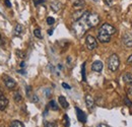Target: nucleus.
Returning <instances> with one entry per match:
<instances>
[{
	"instance_id": "4c0bfd02",
	"label": "nucleus",
	"mask_w": 132,
	"mask_h": 127,
	"mask_svg": "<svg viewBox=\"0 0 132 127\" xmlns=\"http://www.w3.org/2000/svg\"><path fill=\"white\" fill-rule=\"evenodd\" d=\"M127 92H128V94H129L130 96H132V86H130V88L128 89V91H127Z\"/></svg>"
},
{
	"instance_id": "39448f33",
	"label": "nucleus",
	"mask_w": 132,
	"mask_h": 127,
	"mask_svg": "<svg viewBox=\"0 0 132 127\" xmlns=\"http://www.w3.org/2000/svg\"><path fill=\"white\" fill-rule=\"evenodd\" d=\"M85 44H86V47L89 50H94L98 47V42H97V39L91 35H89L85 39Z\"/></svg>"
},
{
	"instance_id": "9d476101",
	"label": "nucleus",
	"mask_w": 132,
	"mask_h": 127,
	"mask_svg": "<svg viewBox=\"0 0 132 127\" xmlns=\"http://www.w3.org/2000/svg\"><path fill=\"white\" fill-rule=\"evenodd\" d=\"M103 62L100 61V60H97L95 61L93 64H92V70L93 71H96V72H101L103 70Z\"/></svg>"
},
{
	"instance_id": "72a5a7b5",
	"label": "nucleus",
	"mask_w": 132,
	"mask_h": 127,
	"mask_svg": "<svg viewBox=\"0 0 132 127\" xmlns=\"http://www.w3.org/2000/svg\"><path fill=\"white\" fill-rule=\"evenodd\" d=\"M4 3H5V5L7 7H11V3L9 2V0H4Z\"/></svg>"
},
{
	"instance_id": "4468645a",
	"label": "nucleus",
	"mask_w": 132,
	"mask_h": 127,
	"mask_svg": "<svg viewBox=\"0 0 132 127\" xmlns=\"http://www.w3.org/2000/svg\"><path fill=\"white\" fill-rule=\"evenodd\" d=\"M123 81L128 86H132V74L130 72H126L123 75Z\"/></svg>"
},
{
	"instance_id": "1a4fd4ad",
	"label": "nucleus",
	"mask_w": 132,
	"mask_h": 127,
	"mask_svg": "<svg viewBox=\"0 0 132 127\" xmlns=\"http://www.w3.org/2000/svg\"><path fill=\"white\" fill-rule=\"evenodd\" d=\"M98 40L101 43H109L111 41V36L99 31V33H98Z\"/></svg>"
},
{
	"instance_id": "c9c22d12",
	"label": "nucleus",
	"mask_w": 132,
	"mask_h": 127,
	"mask_svg": "<svg viewBox=\"0 0 132 127\" xmlns=\"http://www.w3.org/2000/svg\"><path fill=\"white\" fill-rule=\"evenodd\" d=\"M127 62L129 63V64H132V54L128 57V59H127Z\"/></svg>"
},
{
	"instance_id": "e433bc0d",
	"label": "nucleus",
	"mask_w": 132,
	"mask_h": 127,
	"mask_svg": "<svg viewBox=\"0 0 132 127\" xmlns=\"http://www.w3.org/2000/svg\"><path fill=\"white\" fill-rule=\"evenodd\" d=\"M4 44V41H3V38L1 37V34H0V46H2Z\"/></svg>"
},
{
	"instance_id": "4be33fe9",
	"label": "nucleus",
	"mask_w": 132,
	"mask_h": 127,
	"mask_svg": "<svg viewBox=\"0 0 132 127\" xmlns=\"http://www.w3.org/2000/svg\"><path fill=\"white\" fill-rule=\"evenodd\" d=\"M34 36H35L36 38H38V39H42V38H43L40 29H35V30H34Z\"/></svg>"
},
{
	"instance_id": "2f4dec72",
	"label": "nucleus",
	"mask_w": 132,
	"mask_h": 127,
	"mask_svg": "<svg viewBox=\"0 0 132 127\" xmlns=\"http://www.w3.org/2000/svg\"><path fill=\"white\" fill-rule=\"evenodd\" d=\"M104 1H105V3H106V4L109 5V6H111V5H112V3H113L112 0H104Z\"/></svg>"
},
{
	"instance_id": "37998d69",
	"label": "nucleus",
	"mask_w": 132,
	"mask_h": 127,
	"mask_svg": "<svg viewBox=\"0 0 132 127\" xmlns=\"http://www.w3.org/2000/svg\"><path fill=\"white\" fill-rule=\"evenodd\" d=\"M93 1H95V2H98V1H99V0H93Z\"/></svg>"
},
{
	"instance_id": "393cba45",
	"label": "nucleus",
	"mask_w": 132,
	"mask_h": 127,
	"mask_svg": "<svg viewBox=\"0 0 132 127\" xmlns=\"http://www.w3.org/2000/svg\"><path fill=\"white\" fill-rule=\"evenodd\" d=\"M81 75H82V80L85 81L86 77H85V62L81 65Z\"/></svg>"
},
{
	"instance_id": "20e7f679",
	"label": "nucleus",
	"mask_w": 132,
	"mask_h": 127,
	"mask_svg": "<svg viewBox=\"0 0 132 127\" xmlns=\"http://www.w3.org/2000/svg\"><path fill=\"white\" fill-rule=\"evenodd\" d=\"M99 31H100V32H103V33H105V34H107V35H109V36H111V37L116 33V29L113 27L112 24H110V23H104V24H102Z\"/></svg>"
},
{
	"instance_id": "a19ab883",
	"label": "nucleus",
	"mask_w": 132,
	"mask_h": 127,
	"mask_svg": "<svg viewBox=\"0 0 132 127\" xmlns=\"http://www.w3.org/2000/svg\"><path fill=\"white\" fill-rule=\"evenodd\" d=\"M18 73H20V74H25V71H24V70H18Z\"/></svg>"
},
{
	"instance_id": "f8f14e48",
	"label": "nucleus",
	"mask_w": 132,
	"mask_h": 127,
	"mask_svg": "<svg viewBox=\"0 0 132 127\" xmlns=\"http://www.w3.org/2000/svg\"><path fill=\"white\" fill-rule=\"evenodd\" d=\"M8 106V100L4 96H0V111H4Z\"/></svg>"
},
{
	"instance_id": "b1692460",
	"label": "nucleus",
	"mask_w": 132,
	"mask_h": 127,
	"mask_svg": "<svg viewBox=\"0 0 132 127\" xmlns=\"http://www.w3.org/2000/svg\"><path fill=\"white\" fill-rule=\"evenodd\" d=\"M15 54H16V56H17L18 58H20V59H24V58H25V53L22 52V51H20V50H16V51H15Z\"/></svg>"
},
{
	"instance_id": "a211bd4d",
	"label": "nucleus",
	"mask_w": 132,
	"mask_h": 127,
	"mask_svg": "<svg viewBox=\"0 0 132 127\" xmlns=\"http://www.w3.org/2000/svg\"><path fill=\"white\" fill-rule=\"evenodd\" d=\"M48 106H49V108H50L51 110H53V111H58V110H59V107L57 106L56 102H55L54 100L50 101V102H49V104H48Z\"/></svg>"
},
{
	"instance_id": "ddd939ff",
	"label": "nucleus",
	"mask_w": 132,
	"mask_h": 127,
	"mask_svg": "<svg viewBox=\"0 0 132 127\" xmlns=\"http://www.w3.org/2000/svg\"><path fill=\"white\" fill-rule=\"evenodd\" d=\"M85 104L87 106V108L90 110H92L95 106V101H94V98L91 96V95H86L85 96Z\"/></svg>"
},
{
	"instance_id": "aec40b11",
	"label": "nucleus",
	"mask_w": 132,
	"mask_h": 127,
	"mask_svg": "<svg viewBox=\"0 0 132 127\" xmlns=\"http://www.w3.org/2000/svg\"><path fill=\"white\" fill-rule=\"evenodd\" d=\"M13 99H14V101H15V103H20V102L22 101V97H21V95H20L18 92H16V93L14 94Z\"/></svg>"
},
{
	"instance_id": "473e14b6",
	"label": "nucleus",
	"mask_w": 132,
	"mask_h": 127,
	"mask_svg": "<svg viewBox=\"0 0 132 127\" xmlns=\"http://www.w3.org/2000/svg\"><path fill=\"white\" fill-rule=\"evenodd\" d=\"M96 127H110L109 125H107V124H104V123H101V124H98Z\"/></svg>"
},
{
	"instance_id": "dca6fc26",
	"label": "nucleus",
	"mask_w": 132,
	"mask_h": 127,
	"mask_svg": "<svg viewBox=\"0 0 132 127\" xmlns=\"http://www.w3.org/2000/svg\"><path fill=\"white\" fill-rule=\"evenodd\" d=\"M58 101H59V104H60V106H61L62 108H64V109H67V108H68L69 104H68V102H67V100H66L65 97L60 96V97L58 98Z\"/></svg>"
},
{
	"instance_id": "6e6552de",
	"label": "nucleus",
	"mask_w": 132,
	"mask_h": 127,
	"mask_svg": "<svg viewBox=\"0 0 132 127\" xmlns=\"http://www.w3.org/2000/svg\"><path fill=\"white\" fill-rule=\"evenodd\" d=\"M3 79H4V83H5V86L9 89V90H12V89H14L15 88V86H16V82L14 81V79H12L11 77H9V76H3Z\"/></svg>"
},
{
	"instance_id": "423d86ee",
	"label": "nucleus",
	"mask_w": 132,
	"mask_h": 127,
	"mask_svg": "<svg viewBox=\"0 0 132 127\" xmlns=\"http://www.w3.org/2000/svg\"><path fill=\"white\" fill-rule=\"evenodd\" d=\"M122 42L125 45V47L127 48H131L132 47V35L129 33H126L123 38H122Z\"/></svg>"
},
{
	"instance_id": "cd10ccee",
	"label": "nucleus",
	"mask_w": 132,
	"mask_h": 127,
	"mask_svg": "<svg viewBox=\"0 0 132 127\" xmlns=\"http://www.w3.org/2000/svg\"><path fill=\"white\" fill-rule=\"evenodd\" d=\"M124 102H125V104H126L127 106H129V107H131V108H132V102H131L129 99L125 98V99H124Z\"/></svg>"
},
{
	"instance_id": "c85d7f7f",
	"label": "nucleus",
	"mask_w": 132,
	"mask_h": 127,
	"mask_svg": "<svg viewBox=\"0 0 132 127\" xmlns=\"http://www.w3.org/2000/svg\"><path fill=\"white\" fill-rule=\"evenodd\" d=\"M32 102H33V103H38V102H39V98H38L36 95H34V96H33V99H32Z\"/></svg>"
},
{
	"instance_id": "0eeeda50",
	"label": "nucleus",
	"mask_w": 132,
	"mask_h": 127,
	"mask_svg": "<svg viewBox=\"0 0 132 127\" xmlns=\"http://www.w3.org/2000/svg\"><path fill=\"white\" fill-rule=\"evenodd\" d=\"M75 111H76V116H77L78 121L81 123H85L86 122V115L84 114V112L77 107H75Z\"/></svg>"
},
{
	"instance_id": "f704fd0d",
	"label": "nucleus",
	"mask_w": 132,
	"mask_h": 127,
	"mask_svg": "<svg viewBox=\"0 0 132 127\" xmlns=\"http://www.w3.org/2000/svg\"><path fill=\"white\" fill-rule=\"evenodd\" d=\"M32 92V88L31 87H26V95L30 96V93Z\"/></svg>"
},
{
	"instance_id": "f03ea898",
	"label": "nucleus",
	"mask_w": 132,
	"mask_h": 127,
	"mask_svg": "<svg viewBox=\"0 0 132 127\" xmlns=\"http://www.w3.org/2000/svg\"><path fill=\"white\" fill-rule=\"evenodd\" d=\"M120 66V59L117 54H112L108 59V69L112 72H115L118 70Z\"/></svg>"
},
{
	"instance_id": "2eb2a0df",
	"label": "nucleus",
	"mask_w": 132,
	"mask_h": 127,
	"mask_svg": "<svg viewBox=\"0 0 132 127\" xmlns=\"http://www.w3.org/2000/svg\"><path fill=\"white\" fill-rule=\"evenodd\" d=\"M85 6V1L84 0H75V2L73 3V7L75 9H82Z\"/></svg>"
},
{
	"instance_id": "58836bf2",
	"label": "nucleus",
	"mask_w": 132,
	"mask_h": 127,
	"mask_svg": "<svg viewBox=\"0 0 132 127\" xmlns=\"http://www.w3.org/2000/svg\"><path fill=\"white\" fill-rule=\"evenodd\" d=\"M20 67H21V68H24V67H25V63H24V62H21V63H20Z\"/></svg>"
},
{
	"instance_id": "5701e85b",
	"label": "nucleus",
	"mask_w": 132,
	"mask_h": 127,
	"mask_svg": "<svg viewBox=\"0 0 132 127\" xmlns=\"http://www.w3.org/2000/svg\"><path fill=\"white\" fill-rule=\"evenodd\" d=\"M63 123H64L65 127H69L70 126V120H69V118H68V116L66 114L63 116Z\"/></svg>"
},
{
	"instance_id": "bb28decb",
	"label": "nucleus",
	"mask_w": 132,
	"mask_h": 127,
	"mask_svg": "<svg viewBox=\"0 0 132 127\" xmlns=\"http://www.w3.org/2000/svg\"><path fill=\"white\" fill-rule=\"evenodd\" d=\"M54 22H55V18H53L52 16H49V17H47V23H48L49 25L54 24Z\"/></svg>"
},
{
	"instance_id": "7ed1b4c3",
	"label": "nucleus",
	"mask_w": 132,
	"mask_h": 127,
	"mask_svg": "<svg viewBox=\"0 0 132 127\" xmlns=\"http://www.w3.org/2000/svg\"><path fill=\"white\" fill-rule=\"evenodd\" d=\"M86 23H87V27L90 29L97 27L100 23V16L97 13H90L86 18Z\"/></svg>"
},
{
	"instance_id": "a878e982",
	"label": "nucleus",
	"mask_w": 132,
	"mask_h": 127,
	"mask_svg": "<svg viewBox=\"0 0 132 127\" xmlns=\"http://www.w3.org/2000/svg\"><path fill=\"white\" fill-rule=\"evenodd\" d=\"M45 127H58L56 122H45Z\"/></svg>"
},
{
	"instance_id": "6ab92c4d",
	"label": "nucleus",
	"mask_w": 132,
	"mask_h": 127,
	"mask_svg": "<svg viewBox=\"0 0 132 127\" xmlns=\"http://www.w3.org/2000/svg\"><path fill=\"white\" fill-rule=\"evenodd\" d=\"M51 8L53 9V11L57 12V11L60 10V8H61V4H60L59 2H54V3H52V4H51Z\"/></svg>"
},
{
	"instance_id": "ea45409f",
	"label": "nucleus",
	"mask_w": 132,
	"mask_h": 127,
	"mask_svg": "<svg viewBox=\"0 0 132 127\" xmlns=\"http://www.w3.org/2000/svg\"><path fill=\"white\" fill-rule=\"evenodd\" d=\"M52 34H53V30H49V31H48V35L51 36Z\"/></svg>"
},
{
	"instance_id": "79ce46f5",
	"label": "nucleus",
	"mask_w": 132,
	"mask_h": 127,
	"mask_svg": "<svg viewBox=\"0 0 132 127\" xmlns=\"http://www.w3.org/2000/svg\"><path fill=\"white\" fill-rule=\"evenodd\" d=\"M58 68H59V69H62V66H61V64H59V65H58Z\"/></svg>"
},
{
	"instance_id": "412c9836",
	"label": "nucleus",
	"mask_w": 132,
	"mask_h": 127,
	"mask_svg": "<svg viewBox=\"0 0 132 127\" xmlns=\"http://www.w3.org/2000/svg\"><path fill=\"white\" fill-rule=\"evenodd\" d=\"M10 127H24V126H23V124H22L20 121H18V120H14V121L11 122Z\"/></svg>"
},
{
	"instance_id": "9b49d317",
	"label": "nucleus",
	"mask_w": 132,
	"mask_h": 127,
	"mask_svg": "<svg viewBox=\"0 0 132 127\" xmlns=\"http://www.w3.org/2000/svg\"><path fill=\"white\" fill-rule=\"evenodd\" d=\"M85 11L86 10H83V9H78V10H76L73 14H72V19H73V21H77V20H79L82 16H83V14L85 13Z\"/></svg>"
},
{
	"instance_id": "f3484780",
	"label": "nucleus",
	"mask_w": 132,
	"mask_h": 127,
	"mask_svg": "<svg viewBox=\"0 0 132 127\" xmlns=\"http://www.w3.org/2000/svg\"><path fill=\"white\" fill-rule=\"evenodd\" d=\"M22 32H23V27L21 24H16L15 25V28H14V36H16V37H19L21 34H22Z\"/></svg>"
},
{
	"instance_id": "c756f323",
	"label": "nucleus",
	"mask_w": 132,
	"mask_h": 127,
	"mask_svg": "<svg viewBox=\"0 0 132 127\" xmlns=\"http://www.w3.org/2000/svg\"><path fill=\"white\" fill-rule=\"evenodd\" d=\"M62 87H63L64 89H66V90H70V89H71V87H70L69 84L65 83V82H63V83H62Z\"/></svg>"
},
{
	"instance_id": "f257e3e1",
	"label": "nucleus",
	"mask_w": 132,
	"mask_h": 127,
	"mask_svg": "<svg viewBox=\"0 0 132 127\" xmlns=\"http://www.w3.org/2000/svg\"><path fill=\"white\" fill-rule=\"evenodd\" d=\"M89 14H90V12H89V11H85V13L83 14V16H82L80 19H79V20L74 21V23H73V25H72V29H73V31H74V34L76 35L77 38H81V37L84 35L85 31H86L87 29H90V28L87 27V23H86V18H87V16H89Z\"/></svg>"
},
{
	"instance_id": "7c9ffc66",
	"label": "nucleus",
	"mask_w": 132,
	"mask_h": 127,
	"mask_svg": "<svg viewBox=\"0 0 132 127\" xmlns=\"http://www.w3.org/2000/svg\"><path fill=\"white\" fill-rule=\"evenodd\" d=\"M44 2H45V0H35V5H38V4H41Z\"/></svg>"
}]
</instances>
